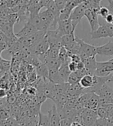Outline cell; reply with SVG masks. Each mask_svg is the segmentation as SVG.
Wrapping results in <instances>:
<instances>
[{
  "label": "cell",
  "mask_w": 113,
  "mask_h": 126,
  "mask_svg": "<svg viewBox=\"0 0 113 126\" xmlns=\"http://www.w3.org/2000/svg\"><path fill=\"white\" fill-rule=\"evenodd\" d=\"M62 62L60 60L59 58H56V59H48L45 64L47 65L48 68H59L61 65H62Z\"/></svg>",
  "instance_id": "27"
},
{
  "label": "cell",
  "mask_w": 113,
  "mask_h": 126,
  "mask_svg": "<svg viewBox=\"0 0 113 126\" xmlns=\"http://www.w3.org/2000/svg\"><path fill=\"white\" fill-rule=\"evenodd\" d=\"M35 72L39 77L43 79H48V68L47 65L43 62L40 65L35 68Z\"/></svg>",
  "instance_id": "21"
},
{
  "label": "cell",
  "mask_w": 113,
  "mask_h": 126,
  "mask_svg": "<svg viewBox=\"0 0 113 126\" xmlns=\"http://www.w3.org/2000/svg\"><path fill=\"white\" fill-rule=\"evenodd\" d=\"M92 126H113V117L109 118L98 117Z\"/></svg>",
  "instance_id": "23"
},
{
  "label": "cell",
  "mask_w": 113,
  "mask_h": 126,
  "mask_svg": "<svg viewBox=\"0 0 113 126\" xmlns=\"http://www.w3.org/2000/svg\"><path fill=\"white\" fill-rule=\"evenodd\" d=\"M98 9H86L85 12V16L87 18L88 21L89 22L91 32L96 30L99 26V22L98 19Z\"/></svg>",
  "instance_id": "6"
},
{
  "label": "cell",
  "mask_w": 113,
  "mask_h": 126,
  "mask_svg": "<svg viewBox=\"0 0 113 126\" xmlns=\"http://www.w3.org/2000/svg\"><path fill=\"white\" fill-rule=\"evenodd\" d=\"M70 59H71L72 62H76V63H79V62H81V57L79 55H76V54H72L71 56H70Z\"/></svg>",
  "instance_id": "32"
},
{
  "label": "cell",
  "mask_w": 113,
  "mask_h": 126,
  "mask_svg": "<svg viewBox=\"0 0 113 126\" xmlns=\"http://www.w3.org/2000/svg\"><path fill=\"white\" fill-rule=\"evenodd\" d=\"M72 122V120L70 118H62L60 122V126H70Z\"/></svg>",
  "instance_id": "31"
},
{
  "label": "cell",
  "mask_w": 113,
  "mask_h": 126,
  "mask_svg": "<svg viewBox=\"0 0 113 126\" xmlns=\"http://www.w3.org/2000/svg\"><path fill=\"white\" fill-rule=\"evenodd\" d=\"M102 0H87L85 2H83L85 5L86 9H99L101 5Z\"/></svg>",
  "instance_id": "26"
},
{
  "label": "cell",
  "mask_w": 113,
  "mask_h": 126,
  "mask_svg": "<svg viewBox=\"0 0 113 126\" xmlns=\"http://www.w3.org/2000/svg\"><path fill=\"white\" fill-rule=\"evenodd\" d=\"M75 37L76 36L75 35V31L72 32L69 34L63 35L62 37V46L65 47L68 51H71L77 42Z\"/></svg>",
  "instance_id": "11"
},
{
  "label": "cell",
  "mask_w": 113,
  "mask_h": 126,
  "mask_svg": "<svg viewBox=\"0 0 113 126\" xmlns=\"http://www.w3.org/2000/svg\"><path fill=\"white\" fill-rule=\"evenodd\" d=\"M96 93L98 94L100 97L101 105L113 103V89L108 85L105 84Z\"/></svg>",
  "instance_id": "3"
},
{
  "label": "cell",
  "mask_w": 113,
  "mask_h": 126,
  "mask_svg": "<svg viewBox=\"0 0 113 126\" xmlns=\"http://www.w3.org/2000/svg\"><path fill=\"white\" fill-rule=\"evenodd\" d=\"M100 106H101V102H100L99 95L95 92H92L91 96H90L89 101H88V103L86 105L85 108L97 110Z\"/></svg>",
  "instance_id": "17"
},
{
  "label": "cell",
  "mask_w": 113,
  "mask_h": 126,
  "mask_svg": "<svg viewBox=\"0 0 113 126\" xmlns=\"http://www.w3.org/2000/svg\"><path fill=\"white\" fill-rule=\"evenodd\" d=\"M91 39H104V38H109V29L107 28L106 24L99 26L98 28L90 32Z\"/></svg>",
  "instance_id": "9"
},
{
  "label": "cell",
  "mask_w": 113,
  "mask_h": 126,
  "mask_svg": "<svg viewBox=\"0 0 113 126\" xmlns=\"http://www.w3.org/2000/svg\"><path fill=\"white\" fill-rule=\"evenodd\" d=\"M59 69V68H48V79L49 81H51L54 84H62L65 82V81L61 76Z\"/></svg>",
  "instance_id": "14"
},
{
  "label": "cell",
  "mask_w": 113,
  "mask_h": 126,
  "mask_svg": "<svg viewBox=\"0 0 113 126\" xmlns=\"http://www.w3.org/2000/svg\"><path fill=\"white\" fill-rule=\"evenodd\" d=\"M81 61H82V62L84 63L85 68L90 72L91 75H94V73H95V71L96 69V65H97L96 56L82 58L81 59Z\"/></svg>",
  "instance_id": "16"
},
{
  "label": "cell",
  "mask_w": 113,
  "mask_h": 126,
  "mask_svg": "<svg viewBox=\"0 0 113 126\" xmlns=\"http://www.w3.org/2000/svg\"><path fill=\"white\" fill-rule=\"evenodd\" d=\"M69 84V83H68ZM84 93V88L81 86L79 83L68 85V90L66 92V95L68 98L79 97L81 94Z\"/></svg>",
  "instance_id": "12"
},
{
  "label": "cell",
  "mask_w": 113,
  "mask_h": 126,
  "mask_svg": "<svg viewBox=\"0 0 113 126\" xmlns=\"http://www.w3.org/2000/svg\"><path fill=\"white\" fill-rule=\"evenodd\" d=\"M6 96V92L4 89L0 88V98H3Z\"/></svg>",
  "instance_id": "37"
},
{
  "label": "cell",
  "mask_w": 113,
  "mask_h": 126,
  "mask_svg": "<svg viewBox=\"0 0 113 126\" xmlns=\"http://www.w3.org/2000/svg\"><path fill=\"white\" fill-rule=\"evenodd\" d=\"M66 1H67V2H68V0H66Z\"/></svg>",
  "instance_id": "44"
},
{
  "label": "cell",
  "mask_w": 113,
  "mask_h": 126,
  "mask_svg": "<svg viewBox=\"0 0 113 126\" xmlns=\"http://www.w3.org/2000/svg\"><path fill=\"white\" fill-rule=\"evenodd\" d=\"M110 10L109 9L108 6H101L98 10V15L101 16L103 18H105L110 13Z\"/></svg>",
  "instance_id": "29"
},
{
  "label": "cell",
  "mask_w": 113,
  "mask_h": 126,
  "mask_svg": "<svg viewBox=\"0 0 113 126\" xmlns=\"http://www.w3.org/2000/svg\"><path fill=\"white\" fill-rule=\"evenodd\" d=\"M55 2L56 3V5H57L59 9L61 11L62 9H63L65 5L67 4V1L66 0H55Z\"/></svg>",
  "instance_id": "30"
},
{
  "label": "cell",
  "mask_w": 113,
  "mask_h": 126,
  "mask_svg": "<svg viewBox=\"0 0 113 126\" xmlns=\"http://www.w3.org/2000/svg\"><path fill=\"white\" fill-rule=\"evenodd\" d=\"M97 54L101 56H113V41H109L101 46L96 47Z\"/></svg>",
  "instance_id": "15"
},
{
  "label": "cell",
  "mask_w": 113,
  "mask_h": 126,
  "mask_svg": "<svg viewBox=\"0 0 113 126\" xmlns=\"http://www.w3.org/2000/svg\"><path fill=\"white\" fill-rule=\"evenodd\" d=\"M94 82V75H85L81 79L79 84L81 86L84 88V89H89V88L92 87Z\"/></svg>",
  "instance_id": "20"
},
{
  "label": "cell",
  "mask_w": 113,
  "mask_h": 126,
  "mask_svg": "<svg viewBox=\"0 0 113 126\" xmlns=\"http://www.w3.org/2000/svg\"><path fill=\"white\" fill-rule=\"evenodd\" d=\"M29 20L32 23L33 26L39 31H47V29L45 28V26H44V25H43V23H42V22L41 20L39 14L30 16Z\"/></svg>",
  "instance_id": "19"
},
{
  "label": "cell",
  "mask_w": 113,
  "mask_h": 126,
  "mask_svg": "<svg viewBox=\"0 0 113 126\" xmlns=\"http://www.w3.org/2000/svg\"><path fill=\"white\" fill-rule=\"evenodd\" d=\"M11 67H12V61L4 59L0 56V69H1V72L6 73L11 68Z\"/></svg>",
  "instance_id": "25"
},
{
  "label": "cell",
  "mask_w": 113,
  "mask_h": 126,
  "mask_svg": "<svg viewBox=\"0 0 113 126\" xmlns=\"http://www.w3.org/2000/svg\"><path fill=\"white\" fill-rule=\"evenodd\" d=\"M49 48H50L49 44L47 41L46 37L45 36V38H44L43 39H42L35 46V48L33 49V53H34V55H35L37 56L43 55L47 52Z\"/></svg>",
  "instance_id": "13"
},
{
  "label": "cell",
  "mask_w": 113,
  "mask_h": 126,
  "mask_svg": "<svg viewBox=\"0 0 113 126\" xmlns=\"http://www.w3.org/2000/svg\"><path fill=\"white\" fill-rule=\"evenodd\" d=\"M108 7L112 13H113V0H109V5Z\"/></svg>",
  "instance_id": "38"
},
{
  "label": "cell",
  "mask_w": 113,
  "mask_h": 126,
  "mask_svg": "<svg viewBox=\"0 0 113 126\" xmlns=\"http://www.w3.org/2000/svg\"><path fill=\"white\" fill-rule=\"evenodd\" d=\"M8 45L6 42H0V56H1V54L3 51L8 49Z\"/></svg>",
  "instance_id": "34"
},
{
  "label": "cell",
  "mask_w": 113,
  "mask_h": 126,
  "mask_svg": "<svg viewBox=\"0 0 113 126\" xmlns=\"http://www.w3.org/2000/svg\"><path fill=\"white\" fill-rule=\"evenodd\" d=\"M57 29L62 34V36L67 34H69L72 32H74L75 30L73 29L72 23L70 18L66 20H59Z\"/></svg>",
  "instance_id": "8"
},
{
  "label": "cell",
  "mask_w": 113,
  "mask_h": 126,
  "mask_svg": "<svg viewBox=\"0 0 113 126\" xmlns=\"http://www.w3.org/2000/svg\"><path fill=\"white\" fill-rule=\"evenodd\" d=\"M41 20L44 25L45 28L48 30L50 27L55 26V16L49 9H46L39 13Z\"/></svg>",
  "instance_id": "7"
},
{
  "label": "cell",
  "mask_w": 113,
  "mask_h": 126,
  "mask_svg": "<svg viewBox=\"0 0 113 126\" xmlns=\"http://www.w3.org/2000/svg\"><path fill=\"white\" fill-rule=\"evenodd\" d=\"M23 48H24V46L18 41V40L16 42H15L11 46H9L7 50H8L9 53H10L12 55H14L17 54L18 52L22 51Z\"/></svg>",
  "instance_id": "22"
},
{
  "label": "cell",
  "mask_w": 113,
  "mask_h": 126,
  "mask_svg": "<svg viewBox=\"0 0 113 126\" xmlns=\"http://www.w3.org/2000/svg\"><path fill=\"white\" fill-rule=\"evenodd\" d=\"M70 126H83V125L78 122H72Z\"/></svg>",
  "instance_id": "39"
},
{
  "label": "cell",
  "mask_w": 113,
  "mask_h": 126,
  "mask_svg": "<svg viewBox=\"0 0 113 126\" xmlns=\"http://www.w3.org/2000/svg\"><path fill=\"white\" fill-rule=\"evenodd\" d=\"M109 82H113V75H112V77L109 80Z\"/></svg>",
  "instance_id": "40"
},
{
  "label": "cell",
  "mask_w": 113,
  "mask_h": 126,
  "mask_svg": "<svg viewBox=\"0 0 113 126\" xmlns=\"http://www.w3.org/2000/svg\"><path fill=\"white\" fill-rule=\"evenodd\" d=\"M3 2H4V0H0V5H2Z\"/></svg>",
  "instance_id": "41"
},
{
  "label": "cell",
  "mask_w": 113,
  "mask_h": 126,
  "mask_svg": "<svg viewBox=\"0 0 113 126\" xmlns=\"http://www.w3.org/2000/svg\"><path fill=\"white\" fill-rule=\"evenodd\" d=\"M46 37L49 44L50 48H60L62 45V34L56 29L55 30H48Z\"/></svg>",
  "instance_id": "4"
},
{
  "label": "cell",
  "mask_w": 113,
  "mask_h": 126,
  "mask_svg": "<svg viewBox=\"0 0 113 126\" xmlns=\"http://www.w3.org/2000/svg\"><path fill=\"white\" fill-rule=\"evenodd\" d=\"M36 126H41V125H39V124H37V125H36Z\"/></svg>",
  "instance_id": "42"
},
{
  "label": "cell",
  "mask_w": 113,
  "mask_h": 126,
  "mask_svg": "<svg viewBox=\"0 0 113 126\" xmlns=\"http://www.w3.org/2000/svg\"><path fill=\"white\" fill-rule=\"evenodd\" d=\"M41 0H29L28 5H36L40 3Z\"/></svg>",
  "instance_id": "36"
},
{
  "label": "cell",
  "mask_w": 113,
  "mask_h": 126,
  "mask_svg": "<svg viewBox=\"0 0 113 126\" xmlns=\"http://www.w3.org/2000/svg\"><path fill=\"white\" fill-rule=\"evenodd\" d=\"M38 30L29 20H28L26 23H25L23 28L18 32V33H16V36L18 38H21V37H26L32 35L34 33H35Z\"/></svg>",
  "instance_id": "10"
},
{
  "label": "cell",
  "mask_w": 113,
  "mask_h": 126,
  "mask_svg": "<svg viewBox=\"0 0 113 126\" xmlns=\"http://www.w3.org/2000/svg\"><path fill=\"white\" fill-rule=\"evenodd\" d=\"M68 68H69L70 71H71L72 72H75L76 70H78V68H77V63L70 61L69 64H68Z\"/></svg>",
  "instance_id": "33"
},
{
  "label": "cell",
  "mask_w": 113,
  "mask_h": 126,
  "mask_svg": "<svg viewBox=\"0 0 113 126\" xmlns=\"http://www.w3.org/2000/svg\"><path fill=\"white\" fill-rule=\"evenodd\" d=\"M38 124L41 126H50V115L48 114L44 115L42 113L39 112Z\"/></svg>",
  "instance_id": "24"
},
{
  "label": "cell",
  "mask_w": 113,
  "mask_h": 126,
  "mask_svg": "<svg viewBox=\"0 0 113 126\" xmlns=\"http://www.w3.org/2000/svg\"><path fill=\"white\" fill-rule=\"evenodd\" d=\"M105 20L106 21V22H107V23L113 24V13L110 12V13L105 18Z\"/></svg>",
  "instance_id": "35"
},
{
  "label": "cell",
  "mask_w": 113,
  "mask_h": 126,
  "mask_svg": "<svg viewBox=\"0 0 113 126\" xmlns=\"http://www.w3.org/2000/svg\"><path fill=\"white\" fill-rule=\"evenodd\" d=\"M97 112H98V117L100 118H112L111 115L109 113L106 111V109L102 106H100L99 108L97 109Z\"/></svg>",
  "instance_id": "28"
},
{
  "label": "cell",
  "mask_w": 113,
  "mask_h": 126,
  "mask_svg": "<svg viewBox=\"0 0 113 126\" xmlns=\"http://www.w3.org/2000/svg\"><path fill=\"white\" fill-rule=\"evenodd\" d=\"M71 59H68V60H66L65 62H63L62 63V65L59 68V73L61 75L62 78L63 79V80L65 81V82H68V77H69V75L71 74V71L69 68H68V64H69Z\"/></svg>",
  "instance_id": "18"
},
{
  "label": "cell",
  "mask_w": 113,
  "mask_h": 126,
  "mask_svg": "<svg viewBox=\"0 0 113 126\" xmlns=\"http://www.w3.org/2000/svg\"><path fill=\"white\" fill-rule=\"evenodd\" d=\"M86 10V7L84 3L79 4L77 7H75L72 12L70 16V19L72 23L73 29H75L77 25L80 22L81 19L83 16H85V12Z\"/></svg>",
  "instance_id": "5"
},
{
  "label": "cell",
  "mask_w": 113,
  "mask_h": 126,
  "mask_svg": "<svg viewBox=\"0 0 113 126\" xmlns=\"http://www.w3.org/2000/svg\"><path fill=\"white\" fill-rule=\"evenodd\" d=\"M76 40L80 46V53L79 56L81 59L86 58V57H92V56H96L97 50L96 47L90 44L86 43L84 40L76 37Z\"/></svg>",
  "instance_id": "2"
},
{
  "label": "cell",
  "mask_w": 113,
  "mask_h": 126,
  "mask_svg": "<svg viewBox=\"0 0 113 126\" xmlns=\"http://www.w3.org/2000/svg\"><path fill=\"white\" fill-rule=\"evenodd\" d=\"M113 72V58L106 62H97L96 69L94 75L97 76H109Z\"/></svg>",
  "instance_id": "1"
},
{
  "label": "cell",
  "mask_w": 113,
  "mask_h": 126,
  "mask_svg": "<svg viewBox=\"0 0 113 126\" xmlns=\"http://www.w3.org/2000/svg\"><path fill=\"white\" fill-rule=\"evenodd\" d=\"M0 72H1V69H0Z\"/></svg>",
  "instance_id": "43"
}]
</instances>
